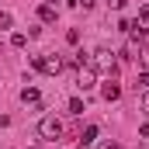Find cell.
<instances>
[{
  "label": "cell",
  "mask_w": 149,
  "mask_h": 149,
  "mask_svg": "<svg viewBox=\"0 0 149 149\" xmlns=\"http://www.w3.org/2000/svg\"><path fill=\"white\" fill-rule=\"evenodd\" d=\"M104 3H108V7H111V10H121V7H125V3H128V0H104Z\"/></svg>",
  "instance_id": "obj_14"
},
{
  "label": "cell",
  "mask_w": 149,
  "mask_h": 149,
  "mask_svg": "<svg viewBox=\"0 0 149 149\" xmlns=\"http://www.w3.org/2000/svg\"><path fill=\"white\" fill-rule=\"evenodd\" d=\"M10 45H14V49H24V45H28V35H21V31H17V35L10 38Z\"/></svg>",
  "instance_id": "obj_11"
},
{
  "label": "cell",
  "mask_w": 149,
  "mask_h": 149,
  "mask_svg": "<svg viewBox=\"0 0 149 149\" xmlns=\"http://www.w3.org/2000/svg\"><path fill=\"white\" fill-rule=\"evenodd\" d=\"M70 114H83V101L80 97H70Z\"/></svg>",
  "instance_id": "obj_10"
},
{
  "label": "cell",
  "mask_w": 149,
  "mask_h": 149,
  "mask_svg": "<svg viewBox=\"0 0 149 149\" xmlns=\"http://www.w3.org/2000/svg\"><path fill=\"white\" fill-rule=\"evenodd\" d=\"M135 24H146V28H149V3L139 7V21H135Z\"/></svg>",
  "instance_id": "obj_9"
},
{
  "label": "cell",
  "mask_w": 149,
  "mask_h": 149,
  "mask_svg": "<svg viewBox=\"0 0 149 149\" xmlns=\"http://www.w3.org/2000/svg\"><path fill=\"white\" fill-rule=\"evenodd\" d=\"M21 101H24V104H38V101H42L38 87H24V90H21Z\"/></svg>",
  "instance_id": "obj_7"
},
{
  "label": "cell",
  "mask_w": 149,
  "mask_h": 149,
  "mask_svg": "<svg viewBox=\"0 0 149 149\" xmlns=\"http://www.w3.org/2000/svg\"><path fill=\"white\" fill-rule=\"evenodd\" d=\"M142 63H146V70H149V49H142V56H139Z\"/></svg>",
  "instance_id": "obj_19"
},
{
  "label": "cell",
  "mask_w": 149,
  "mask_h": 149,
  "mask_svg": "<svg viewBox=\"0 0 149 149\" xmlns=\"http://www.w3.org/2000/svg\"><path fill=\"white\" fill-rule=\"evenodd\" d=\"M73 3H76V0H73Z\"/></svg>",
  "instance_id": "obj_21"
},
{
  "label": "cell",
  "mask_w": 149,
  "mask_h": 149,
  "mask_svg": "<svg viewBox=\"0 0 149 149\" xmlns=\"http://www.w3.org/2000/svg\"><path fill=\"white\" fill-rule=\"evenodd\" d=\"M14 24V14H7V10H0V28H10Z\"/></svg>",
  "instance_id": "obj_12"
},
{
  "label": "cell",
  "mask_w": 149,
  "mask_h": 149,
  "mask_svg": "<svg viewBox=\"0 0 149 149\" xmlns=\"http://www.w3.org/2000/svg\"><path fill=\"white\" fill-rule=\"evenodd\" d=\"M139 104H142V111L149 114V90H146V94H142V101H139Z\"/></svg>",
  "instance_id": "obj_15"
},
{
  "label": "cell",
  "mask_w": 149,
  "mask_h": 149,
  "mask_svg": "<svg viewBox=\"0 0 149 149\" xmlns=\"http://www.w3.org/2000/svg\"><path fill=\"white\" fill-rule=\"evenodd\" d=\"M66 42H70V45H76V42H80V31H76V28H70V31H66Z\"/></svg>",
  "instance_id": "obj_13"
},
{
  "label": "cell",
  "mask_w": 149,
  "mask_h": 149,
  "mask_svg": "<svg viewBox=\"0 0 149 149\" xmlns=\"http://www.w3.org/2000/svg\"><path fill=\"white\" fill-rule=\"evenodd\" d=\"M94 139H97V125H87V128L80 132V146H90Z\"/></svg>",
  "instance_id": "obj_8"
},
{
  "label": "cell",
  "mask_w": 149,
  "mask_h": 149,
  "mask_svg": "<svg viewBox=\"0 0 149 149\" xmlns=\"http://www.w3.org/2000/svg\"><path fill=\"white\" fill-rule=\"evenodd\" d=\"M139 56H142V45H139L135 38H128V42H125V56H121V59H139Z\"/></svg>",
  "instance_id": "obj_6"
},
{
  "label": "cell",
  "mask_w": 149,
  "mask_h": 149,
  "mask_svg": "<svg viewBox=\"0 0 149 149\" xmlns=\"http://www.w3.org/2000/svg\"><path fill=\"white\" fill-rule=\"evenodd\" d=\"M38 132H42L45 139H59V135H63V121H59L56 114H49V118L38 121Z\"/></svg>",
  "instance_id": "obj_3"
},
{
  "label": "cell",
  "mask_w": 149,
  "mask_h": 149,
  "mask_svg": "<svg viewBox=\"0 0 149 149\" xmlns=\"http://www.w3.org/2000/svg\"><path fill=\"white\" fill-rule=\"evenodd\" d=\"M76 7H83V10H90V7H94V0H76Z\"/></svg>",
  "instance_id": "obj_17"
},
{
  "label": "cell",
  "mask_w": 149,
  "mask_h": 149,
  "mask_svg": "<svg viewBox=\"0 0 149 149\" xmlns=\"http://www.w3.org/2000/svg\"><path fill=\"white\" fill-rule=\"evenodd\" d=\"M31 66L42 70V73H49V76L63 73V59H59V56H31Z\"/></svg>",
  "instance_id": "obj_2"
},
{
  "label": "cell",
  "mask_w": 149,
  "mask_h": 149,
  "mask_svg": "<svg viewBox=\"0 0 149 149\" xmlns=\"http://www.w3.org/2000/svg\"><path fill=\"white\" fill-rule=\"evenodd\" d=\"M101 149H121V146H118V142H104Z\"/></svg>",
  "instance_id": "obj_20"
},
{
  "label": "cell",
  "mask_w": 149,
  "mask_h": 149,
  "mask_svg": "<svg viewBox=\"0 0 149 149\" xmlns=\"http://www.w3.org/2000/svg\"><path fill=\"white\" fill-rule=\"evenodd\" d=\"M139 83H142V87L149 90V70H146V73H139Z\"/></svg>",
  "instance_id": "obj_16"
},
{
  "label": "cell",
  "mask_w": 149,
  "mask_h": 149,
  "mask_svg": "<svg viewBox=\"0 0 149 149\" xmlns=\"http://www.w3.org/2000/svg\"><path fill=\"white\" fill-rule=\"evenodd\" d=\"M139 135H142V139H149V121L142 125V128H139Z\"/></svg>",
  "instance_id": "obj_18"
},
{
  "label": "cell",
  "mask_w": 149,
  "mask_h": 149,
  "mask_svg": "<svg viewBox=\"0 0 149 149\" xmlns=\"http://www.w3.org/2000/svg\"><path fill=\"white\" fill-rule=\"evenodd\" d=\"M101 97H104V101H118V97H121V83H118L114 76L104 83V87H101Z\"/></svg>",
  "instance_id": "obj_4"
},
{
  "label": "cell",
  "mask_w": 149,
  "mask_h": 149,
  "mask_svg": "<svg viewBox=\"0 0 149 149\" xmlns=\"http://www.w3.org/2000/svg\"><path fill=\"white\" fill-rule=\"evenodd\" d=\"M90 59H94V70H97V73L118 76V63H114V52H111V49H97Z\"/></svg>",
  "instance_id": "obj_1"
},
{
  "label": "cell",
  "mask_w": 149,
  "mask_h": 149,
  "mask_svg": "<svg viewBox=\"0 0 149 149\" xmlns=\"http://www.w3.org/2000/svg\"><path fill=\"white\" fill-rule=\"evenodd\" d=\"M56 17H59L56 3H42V7H38V21H45V24H56Z\"/></svg>",
  "instance_id": "obj_5"
}]
</instances>
